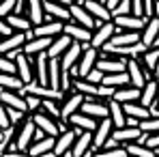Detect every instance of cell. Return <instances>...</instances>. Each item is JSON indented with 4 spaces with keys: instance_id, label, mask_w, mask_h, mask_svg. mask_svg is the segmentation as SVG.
Masks as SVG:
<instances>
[{
    "instance_id": "6da1fadb",
    "label": "cell",
    "mask_w": 159,
    "mask_h": 157,
    "mask_svg": "<svg viewBox=\"0 0 159 157\" xmlns=\"http://www.w3.org/2000/svg\"><path fill=\"white\" fill-rule=\"evenodd\" d=\"M99 58H101V50L88 45V48L84 50V56L80 58V62L71 69V76H73V78H86V76L97 67V60H99Z\"/></svg>"
},
{
    "instance_id": "7a4b0ae2",
    "label": "cell",
    "mask_w": 159,
    "mask_h": 157,
    "mask_svg": "<svg viewBox=\"0 0 159 157\" xmlns=\"http://www.w3.org/2000/svg\"><path fill=\"white\" fill-rule=\"evenodd\" d=\"M116 24H114V20L112 22H99L97 28L93 30V41H90V45L93 48H103L106 43H110L112 39H114V35H116Z\"/></svg>"
},
{
    "instance_id": "3957f363",
    "label": "cell",
    "mask_w": 159,
    "mask_h": 157,
    "mask_svg": "<svg viewBox=\"0 0 159 157\" xmlns=\"http://www.w3.org/2000/svg\"><path fill=\"white\" fill-rule=\"evenodd\" d=\"M15 62H17V76L24 80L26 84H30V82H34V80H37V67H34L37 58H34V56L20 54Z\"/></svg>"
},
{
    "instance_id": "277c9868",
    "label": "cell",
    "mask_w": 159,
    "mask_h": 157,
    "mask_svg": "<svg viewBox=\"0 0 159 157\" xmlns=\"http://www.w3.org/2000/svg\"><path fill=\"white\" fill-rule=\"evenodd\" d=\"M78 2H82L93 13V17L97 20V24L99 22H112L114 20V13L110 11V7H107L103 0H78Z\"/></svg>"
},
{
    "instance_id": "5b68a950",
    "label": "cell",
    "mask_w": 159,
    "mask_h": 157,
    "mask_svg": "<svg viewBox=\"0 0 159 157\" xmlns=\"http://www.w3.org/2000/svg\"><path fill=\"white\" fill-rule=\"evenodd\" d=\"M45 4V13H48V20H58V22H73V15H71V9L67 4H60L56 0H43Z\"/></svg>"
},
{
    "instance_id": "8992f818",
    "label": "cell",
    "mask_w": 159,
    "mask_h": 157,
    "mask_svg": "<svg viewBox=\"0 0 159 157\" xmlns=\"http://www.w3.org/2000/svg\"><path fill=\"white\" fill-rule=\"evenodd\" d=\"M148 17H140V15H118L114 17V24H116V32H123V30H138L142 32L144 26H146Z\"/></svg>"
},
{
    "instance_id": "52a82bcc",
    "label": "cell",
    "mask_w": 159,
    "mask_h": 157,
    "mask_svg": "<svg viewBox=\"0 0 159 157\" xmlns=\"http://www.w3.org/2000/svg\"><path fill=\"white\" fill-rule=\"evenodd\" d=\"M71 15H73V22H78V24H82V26L90 28V30H95L97 28V20L93 17V13L82 4V2H73L71 7Z\"/></svg>"
},
{
    "instance_id": "ba28073f",
    "label": "cell",
    "mask_w": 159,
    "mask_h": 157,
    "mask_svg": "<svg viewBox=\"0 0 159 157\" xmlns=\"http://www.w3.org/2000/svg\"><path fill=\"white\" fill-rule=\"evenodd\" d=\"M32 118H34V123H37V127L39 129H43L48 136H54V138H58L60 136V127H58V123L54 121L52 116L48 114V112H43V110H37L34 114H32Z\"/></svg>"
},
{
    "instance_id": "9c48e42d",
    "label": "cell",
    "mask_w": 159,
    "mask_h": 157,
    "mask_svg": "<svg viewBox=\"0 0 159 157\" xmlns=\"http://www.w3.org/2000/svg\"><path fill=\"white\" fill-rule=\"evenodd\" d=\"M84 101H86V95H82V93H73V95H69L67 99H62V121H69L75 112H80L82 110V105H84Z\"/></svg>"
},
{
    "instance_id": "30bf717a",
    "label": "cell",
    "mask_w": 159,
    "mask_h": 157,
    "mask_svg": "<svg viewBox=\"0 0 159 157\" xmlns=\"http://www.w3.org/2000/svg\"><path fill=\"white\" fill-rule=\"evenodd\" d=\"M127 73H129V78H131V86L144 88V84L148 82L146 71H144L140 58H129V60H127Z\"/></svg>"
},
{
    "instance_id": "8fae6325",
    "label": "cell",
    "mask_w": 159,
    "mask_h": 157,
    "mask_svg": "<svg viewBox=\"0 0 159 157\" xmlns=\"http://www.w3.org/2000/svg\"><path fill=\"white\" fill-rule=\"evenodd\" d=\"M62 32H65V22H58V20H45L43 24L32 28L34 37H60Z\"/></svg>"
},
{
    "instance_id": "7c38bea8",
    "label": "cell",
    "mask_w": 159,
    "mask_h": 157,
    "mask_svg": "<svg viewBox=\"0 0 159 157\" xmlns=\"http://www.w3.org/2000/svg\"><path fill=\"white\" fill-rule=\"evenodd\" d=\"M34 131H37V123L30 116V118L24 121V127L17 133V146H20V151H28L30 149V144L34 142Z\"/></svg>"
},
{
    "instance_id": "4fadbf2b",
    "label": "cell",
    "mask_w": 159,
    "mask_h": 157,
    "mask_svg": "<svg viewBox=\"0 0 159 157\" xmlns=\"http://www.w3.org/2000/svg\"><path fill=\"white\" fill-rule=\"evenodd\" d=\"M65 35H69L73 41H80V43H90L93 41V30L78 24V22H67L65 24Z\"/></svg>"
},
{
    "instance_id": "5bb4252c",
    "label": "cell",
    "mask_w": 159,
    "mask_h": 157,
    "mask_svg": "<svg viewBox=\"0 0 159 157\" xmlns=\"http://www.w3.org/2000/svg\"><path fill=\"white\" fill-rule=\"evenodd\" d=\"M142 41V32L138 30H123V32H116L114 39L106 43V45H114V48H129V45H135Z\"/></svg>"
},
{
    "instance_id": "9a60e30c",
    "label": "cell",
    "mask_w": 159,
    "mask_h": 157,
    "mask_svg": "<svg viewBox=\"0 0 159 157\" xmlns=\"http://www.w3.org/2000/svg\"><path fill=\"white\" fill-rule=\"evenodd\" d=\"M75 140H78V133L75 129H67L62 131L58 138H56V146H54V153L58 157H62L65 153H69L71 149H73V144H75Z\"/></svg>"
},
{
    "instance_id": "2e32d148",
    "label": "cell",
    "mask_w": 159,
    "mask_h": 157,
    "mask_svg": "<svg viewBox=\"0 0 159 157\" xmlns=\"http://www.w3.org/2000/svg\"><path fill=\"white\" fill-rule=\"evenodd\" d=\"M0 101H2V105L17 108V110H24V112H28V104H26V97H24V93H17V90H7V88H2V93H0Z\"/></svg>"
},
{
    "instance_id": "e0dca14e",
    "label": "cell",
    "mask_w": 159,
    "mask_h": 157,
    "mask_svg": "<svg viewBox=\"0 0 159 157\" xmlns=\"http://www.w3.org/2000/svg\"><path fill=\"white\" fill-rule=\"evenodd\" d=\"M54 39H56V37H34V39L26 41V45H24V54H28V56H37V54L48 52L50 45L54 43Z\"/></svg>"
},
{
    "instance_id": "ac0fdd59",
    "label": "cell",
    "mask_w": 159,
    "mask_h": 157,
    "mask_svg": "<svg viewBox=\"0 0 159 157\" xmlns=\"http://www.w3.org/2000/svg\"><path fill=\"white\" fill-rule=\"evenodd\" d=\"M112 129H114V121H112L110 116L101 118L99 127L95 129V142H93V146H95V149H103V144L107 142V138L112 136Z\"/></svg>"
},
{
    "instance_id": "d6986e66",
    "label": "cell",
    "mask_w": 159,
    "mask_h": 157,
    "mask_svg": "<svg viewBox=\"0 0 159 157\" xmlns=\"http://www.w3.org/2000/svg\"><path fill=\"white\" fill-rule=\"evenodd\" d=\"M140 62H142V67H144V71H146V78L151 80L155 76L157 65H159V48H148L146 52L140 56Z\"/></svg>"
},
{
    "instance_id": "ffe728a7",
    "label": "cell",
    "mask_w": 159,
    "mask_h": 157,
    "mask_svg": "<svg viewBox=\"0 0 159 157\" xmlns=\"http://www.w3.org/2000/svg\"><path fill=\"white\" fill-rule=\"evenodd\" d=\"M80 112H84V114H88V116H93V118H106V116H110V105L103 104V101H99V99H95V101H84V105H82Z\"/></svg>"
},
{
    "instance_id": "44dd1931",
    "label": "cell",
    "mask_w": 159,
    "mask_h": 157,
    "mask_svg": "<svg viewBox=\"0 0 159 157\" xmlns=\"http://www.w3.org/2000/svg\"><path fill=\"white\" fill-rule=\"evenodd\" d=\"M26 41H28L26 32H15V35H11V37H7V39H2V43H0V52H2V54H9V52H13V50H24Z\"/></svg>"
},
{
    "instance_id": "7402d4cb",
    "label": "cell",
    "mask_w": 159,
    "mask_h": 157,
    "mask_svg": "<svg viewBox=\"0 0 159 157\" xmlns=\"http://www.w3.org/2000/svg\"><path fill=\"white\" fill-rule=\"evenodd\" d=\"M28 17H30V22L34 24V26H39V24H43L45 20H48V13H45V4H43V0H28Z\"/></svg>"
},
{
    "instance_id": "603a6c76",
    "label": "cell",
    "mask_w": 159,
    "mask_h": 157,
    "mask_svg": "<svg viewBox=\"0 0 159 157\" xmlns=\"http://www.w3.org/2000/svg\"><path fill=\"white\" fill-rule=\"evenodd\" d=\"M110 118L114 121V129H120V127H127V112L120 101L116 99H110Z\"/></svg>"
},
{
    "instance_id": "cb8c5ba5",
    "label": "cell",
    "mask_w": 159,
    "mask_h": 157,
    "mask_svg": "<svg viewBox=\"0 0 159 157\" xmlns=\"http://www.w3.org/2000/svg\"><path fill=\"white\" fill-rule=\"evenodd\" d=\"M71 43H73V39L62 32L60 37L54 39V43L50 45V50H48V56H50V58H62V54L71 48Z\"/></svg>"
},
{
    "instance_id": "d4e9b609",
    "label": "cell",
    "mask_w": 159,
    "mask_h": 157,
    "mask_svg": "<svg viewBox=\"0 0 159 157\" xmlns=\"http://www.w3.org/2000/svg\"><path fill=\"white\" fill-rule=\"evenodd\" d=\"M93 142H95V131H84L82 136H78V140H75V144H73V149H71V153L73 155H86L90 149H93Z\"/></svg>"
},
{
    "instance_id": "484cf974",
    "label": "cell",
    "mask_w": 159,
    "mask_h": 157,
    "mask_svg": "<svg viewBox=\"0 0 159 157\" xmlns=\"http://www.w3.org/2000/svg\"><path fill=\"white\" fill-rule=\"evenodd\" d=\"M157 93H159V80L157 78H151L146 84H144V88H142L140 104L146 105V108H151V105H153V101L157 99Z\"/></svg>"
},
{
    "instance_id": "4316f807",
    "label": "cell",
    "mask_w": 159,
    "mask_h": 157,
    "mask_svg": "<svg viewBox=\"0 0 159 157\" xmlns=\"http://www.w3.org/2000/svg\"><path fill=\"white\" fill-rule=\"evenodd\" d=\"M159 37V17H148V22H146V26L142 30V43L144 45H148V48H153V43H155V39Z\"/></svg>"
},
{
    "instance_id": "83f0119b",
    "label": "cell",
    "mask_w": 159,
    "mask_h": 157,
    "mask_svg": "<svg viewBox=\"0 0 159 157\" xmlns=\"http://www.w3.org/2000/svg\"><path fill=\"white\" fill-rule=\"evenodd\" d=\"M142 136V129L140 127H120V129H114L112 131V138L118 140L120 144L125 142H138V138Z\"/></svg>"
},
{
    "instance_id": "f1b7e54d",
    "label": "cell",
    "mask_w": 159,
    "mask_h": 157,
    "mask_svg": "<svg viewBox=\"0 0 159 157\" xmlns=\"http://www.w3.org/2000/svg\"><path fill=\"white\" fill-rule=\"evenodd\" d=\"M69 123H71L73 127H82V129H86V131H95L99 127L97 118H93V116H88V114H84V112H75V114L69 118Z\"/></svg>"
},
{
    "instance_id": "f546056e",
    "label": "cell",
    "mask_w": 159,
    "mask_h": 157,
    "mask_svg": "<svg viewBox=\"0 0 159 157\" xmlns=\"http://www.w3.org/2000/svg\"><path fill=\"white\" fill-rule=\"evenodd\" d=\"M54 146H56V138L54 136H45L39 142H32L30 149H28V153H30V157H39V155H43V153H48V151H54Z\"/></svg>"
},
{
    "instance_id": "4dcf8cb0",
    "label": "cell",
    "mask_w": 159,
    "mask_h": 157,
    "mask_svg": "<svg viewBox=\"0 0 159 157\" xmlns=\"http://www.w3.org/2000/svg\"><path fill=\"white\" fill-rule=\"evenodd\" d=\"M140 97H142V88H138V86H123V88H116V95H114V99L116 101H120V104H129V101H140Z\"/></svg>"
},
{
    "instance_id": "1f68e13d",
    "label": "cell",
    "mask_w": 159,
    "mask_h": 157,
    "mask_svg": "<svg viewBox=\"0 0 159 157\" xmlns=\"http://www.w3.org/2000/svg\"><path fill=\"white\" fill-rule=\"evenodd\" d=\"M11 26L15 28L17 32H28V30H32L34 28V24L30 22V17L28 15H20V13H11L9 17H4Z\"/></svg>"
},
{
    "instance_id": "d6a6232c",
    "label": "cell",
    "mask_w": 159,
    "mask_h": 157,
    "mask_svg": "<svg viewBox=\"0 0 159 157\" xmlns=\"http://www.w3.org/2000/svg\"><path fill=\"white\" fill-rule=\"evenodd\" d=\"M123 108H125L127 116H135V118H140V121L151 118V108L142 105L140 101H129V104H123Z\"/></svg>"
},
{
    "instance_id": "836d02e7",
    "label": "cell",
    "mask_w": 159,
    "mask_h": 157,
    "mask_svg": "<svg viewBox=\"0 0 159 157\" xmlns=\"http://www.w3.org/2000/svg\"><path fill=\"white\" fill-rule=\"evenodd\" d=\"M0 86H2V88H7V90H17V93H24L26 82L20 78V76H9V73H2V76H0Z\"/></svg>"
},
{
    "instance_id": "e575fe53",
    "label": "cell",
    "mask_w": 159,
    "mask_h": 157,
    "mask_svg": "<svg viewBox=\"0 0 159 157\" xmlns=\"http://www.w3.org/2000/svg\"><path fill=\"white\" fill-rule=\"evenodd\" d=\"M73 86H75V90L82 93V95H86V97H99V86L97 84H93V82H88L86 78H80L73 82Z\"/></svg>"
},
{
    "instance_id": "d590c367",
    "label": "cell",
    "mask_w": 159,
    "mask_h": 157,
    "mask_svg": "<svg viewBox=\"0 0 159 157\" xmlns=\"http://www.w3.org/2000/svg\"><path fill=\"white\" fill-rule=\"evenodd\" d=\"M101 84L114 86V88H123V86L131 84V78H129V73H127V71H123V73H107Z\"/></svg>"
},
{
    "instance_id": "8d00e7d4",
    "label": "cell",
    "mask_w": 159,
    "mask_h": 157,
    "mask_svg": "<svg viewBox=\"0 0 159 157\" xmlns=\"http://www.w3.org/2000/svg\"><path fill=\"white\" fill-rule=\"evenodd\" d=\"M125 149H127L129 155H133V157H157V151H155V149H148V146L138 144V142H127Z\"/></svg>"
},
{
    "instance_id": "74e56055",
    "label": "cell",
    "mask_w": 159,
    "mask_h": 157,
    "mask_svg": "<svg viewBox=\"0 0 159 157\" xmlns=\"http://www.w3.org/2000/svg\"><path fill=\"white\" fill-rule=\"evenodd\" d=\"M43 112H48L52 118H62V108L58 105L56 99H43V105H41Z\"/></svg>"
},
{
    "instance_id": "f35d334b",
    "label": "cell",
    "mask_w": 159,
    "mask_h": 157,
    "mask_svg": "<svg viewBox=\"0 0 159 157\" xmlns=\"http://www.w3.org/2000/svg\"><path fill=\"white\" fill-rule=\"evenodd\" d=\"M11 140H17V138H15V125H11V127H7V129H2V133H0V149H2L4 153L9 151Z\"/></svg>"
},
{
    "instance_id": "ab89813d",
    "label": "cell",
    "mask_w": 159,
    "mask_h": 157,
    "mask_svg": "<svg viewBox=\"0 0 159 157\" xmlns=\"http://www.w3.org/2000/svg\"><path fill=\"white\" fill-rule=\"evenodd\" d=\"M0 71L9 73V76H17V62L11 60V58H7V56H2L0 58Z\"/></svg>"
},
{
    "instance_id": "60d3db41",
    "label": "cell",
    "mask_w": 159,
    "mask_h": 157,
    "mask_svg": "<svg viewBox=\"0 0 159 157\" xmlns=\"http://www.w3.org/2000/svg\"><path fill=\"white\" fill-rule=\"evenodd\" d=\"M95 157H129L127 149H101V153H95Z\"/></svg>"
},
{
    "instance_id": "b9f144b4",
    "label": "cell",
    "mask_w": 159,
    "mask_h": 157,
    "mask_svg": "<svg viewBox=\"0 0 159 157\" xmlns=\"http://www.w3.org/2000/svg\"><path fill=\"white\" fill-rule=\"evenodd\" d=\"M140 129H142V131H148V133H157V131H159V118L151 116V118L140 121Z\"/></svg>"
},
{
    "instance_id": "7bdbcfd3",
    "label": "cell",
    "mask_w": 159,
    "mask_h": 157,
    "mask_svg": "<svg viewBox=\"0 0 159 157\" xmlns=\"http://www.w3.org/2000/svg\"><path fill=\"white\" fill-rule=\"evenodd\" d=\"M24 97H26V104H28V112H37V110H41V105H43V99H41L39 95L26 93Z\"/></svg>"
},
{
    "instance_id": "ee69618b",
    "label": "cell",
    "mask_w": 159,
    "mask_h": 157,
    "mask_svg": "<svg viewBox=\"0 0 159 157\" xmlns=\"http://www.w3.org/2000/svg\"><path fill=\"white\" fill-rule=\"evenodd\" d=\"M15 9H17V0H2V4H0V15H2V17H9L11 13H15Z\"/></svg>"
},
{
    "instance_id": "f6af8a7d",
    "label": "cell",
    "mask_w": 159,
    "mask_h": 157,
    "mask_svg": "<svg viewBox=\"0 0 159 157\" xmlns=\"http://www.w3.org/2000/svg\"><path fill=\"white\" fill-rule=\"evenodd\" d=\"M112 13H114V17H118V15H131V13H133L131 0H123V2H120V4L112 11Z\"/></svg>"
},
{
    "instance_id": "bcb514c9",
    "label": "cell",
    "mask_w": 159,
    "mask_h": 157,
    "mask_svg": "<svg viewBox=\"0 0 159 157\" xmlns=\"http://www.w3.org/2000/svg\"><path fill=\"white\" fill-rule=\"evenodd\" d=\"M7 112H9V116H11V123H13V125L22 123V121H24V116H26V112H24V110H17V108H9V105H7Z\"/></svg>"
},
{
    "instance_id": "7dc6e473",
    "label": "cell",
    "mask_w": 159,
    "mask_h": 157,
    "mask_svg": "<svg viewBox=\"0 0 159 157\" xmlns=\"http://www.w3.org/2000/svg\"><path fill=\"white\" fill-rule=\"evenodd\" d=\"M114 95H116V88L114 86L99 84V99H114Z\"/></svg>"
},
{
    "instance_id": "c3c4849f",
    "label": "cell",
    "mask_w": 159,
    "mask_h": 157,
    "mask_svg": "<svg viewBox=\"0 0 159 157\" xmlns=\"http://www.w3.org/2000/svg\"><path fill=\"white\" fill-rule=\"evenodd\" d=\"M103 78H106V73H103V71H99L97 67H95V69H93V71L86 76V80H88V82H93V84H97V86L103 82Z\"/></svg>"
},
{
    "instance_id": "681fc988",
    "label": "cell",
    "mask_w": 159,
    "mask_h": 157,
    "mask_svg": "<svg viewBox=\"0 0 159 157\" xmlns=\"http://www.w3.org/2000/svg\"><path fill=\"white\" fill-rule=\"evenodd\" d=\"M15 32H17V30L2 17V22H0V35H2V39H7V37H11V35H15Z\"/></svg>"
},
{
    "instance_id": "f907efd6",
    "label": "cell",
    "mask_w": 159,
    "mask_h": 157,
    "mask_svg": "<svg viewBox=\"0 0 159 157\" xmlns=\"http://www.w3.org/2000/svg\"><path fill=\"white\" fill-rule=\"evenodd\" d=\"M131 7H133V13H131V15L146 17V15H144V0H131Z\"/></svg>"
},
{
    "instance_id": "816d5d0a",
    "label": "cell",
    "mask_w": 159,
    "mask_h": 157,
    "mask_svg": "<svg viewBox=\"0 0 159 157\" xmlns=\"http://www.w3.org/2000/svg\"><path fill=\"white\" fill-rule=\"evenodd\" d=\"M155 4H157V0H144V15L146 17L155 15Z\"/></svg>"
},
{
    "instance_id": "f5cc1de1",
    "label": "cell",
    "mask_w": 159,
    "mask_h": 157,
    "mask_svg": "<svg viewBox=\"0 0 159 157\" xmlns=\"http://www.w3.org/2000/svg\"><path fill=\"white\" fill-rule=\"evenodd\" d=\"M146 146H148V149H155V151H159V131H157V133H151V138H148Z\"/></svg>"
},
{
    "instance_id": "db71d44e",
    "label": "cell",
    "mask_w": 159,
    "mask_h": 157,
    "mask_svg": "<svg viewBox=\"0 0 159 157\" xmlns=\"http://www.w3.org/2000/svg\"><path fill=\"white\" fill-rule=\"evenodd\" d=\"M4 157H30L28 151H9V153H4Z\"/></svg>"
},
{
    "instance_id": "11a10c76",
    "label": "cell",
    "mask_w": 159,
    "mask_h": 157,
    "mask_svg": "<svg viewBox=\"0 0 159 157\" xmlns=\"http://www.w3.org/2000/svg\"><path fill=\"white\" fill-rule=\"evenodd\" d=\"M118 144H120V142H118V140H114V138L110 136V138H107V142L103 144V149H118Z\"/></svg>"
},
{
    "instance_id": "9f6ffc18",
    "label": "cell",
    "mask_w": 159,
    "mask_h": 157,
    "mask_svg": "<svg viewBox=\"0 0 159 157\" xmlns=\"http://www.w3.org/2000/svg\"><path fill=\"white\" fill-rule=\"evenodd\" d=\"M120 2H123V0H106V4L110 7V11H114V9H116Z\"/></svg>"
},
{
    "instance_id": "6f0895ef",
    "label": "cell",
    "mask_w": 159,
    "mask_h": 157,
    "mask_svg": "<svg viewBox=\"0 0 159 157\" xmlns=\"http://www.w3.org/2000/svg\"><path fill=\"white\" fill-rule=\"evenodd\" d=\"M56 2H60V4H67V7H71L75 0H56Z\"/></svg>"
},
{
    "instance_id": "680465c9",
    "label": "cell",
    "mask_w": 159,
    "mask_h": 157,
    "mask_svg": "<svg viewBox=\"0 0 159 157\" xmlns=\"http://www.w3.org/2000/svg\"><path fill=\"white\" fill-rule=\"evenodd\" d=\"M39 157H58L54 151H48V153H43V155H39Z\"/></svg>"
},
{
    "instance_id": "91938a15",
    "label": "cell",
    "mask_w": 159,
    "mask_h": 157,
    "mask_svg": "<svg viewBox=\"0 0 159 157\" xmlns=\"http://www.w3.org/2000/svg\"><path fill=\"white\" fill-rule=\"evenodd\" d=\"M155 17H159V0H157V4H155Z\"/></svg>"
},
{
    "instance_id": "94428289",
    "label": "cell",
    "mask_w": 159,
    "mask_h": 157,
    "mask_svg": "<svg viewBox=\"0 0 159 157\" xmlns=\"http://www.w3.org/2000/svg\"><path fill=\"white\" fill-rule=\"evenodd\" d=\"M157 157H159V153H157Z\"/></svg>"
},
{
    "instance_id": "6125c7cd",
    "label": "cell",
    "mask_w": 159,
    "mask_h": 157,
    "mask_svg": "<svg viewBox=\"0 0 159 157\" xmlns=\"http://www.w3.org/2000/svg\"><path fill=\"white\" fill-rule=\"evenodd\" d=\"M103 2H106V0H103Z\"/></svg>"
}]
</instances>
